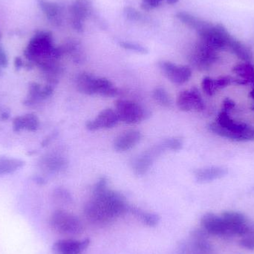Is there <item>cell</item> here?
I'll return each mask as SVG.
<instances>
[{
  "mask_svg": "<svg viewBox=\"0 0 254 254\" xmlns=\"http://www.w3.org/2000/svg\"><path fill=\"white\" fill-rule=\"evenodd\" d=\"M189 58L194 66L200 70H206L217 61L218 55L216 51L198 40L192 46Z\"/></svg>",
  "mask_w": 254,
  "mask_h": 254,
  "instance_id": "obj_7",
  "label": "cell"
},
{
  "mask_svg": "<svg viewBox=\"0 0 254 254\" xmlns=\"http://www.w3.org/2000/svg\"><path fill=\"white\" fill-rule=\"evenodd\" d=\"M40 127V121L38 118L34 114H26L16 117L13 120V129L14 131L28 130L30 131H35Z\"/></svg>",
  "mask_w": 254,
  "mask_h": 254,
  "instance_id": "obj_21",
  "label": "cell"
},
{
  "mask_svg": "<svg viewBox=\"0 0 254 254\" xmlns=\"http://www.w3.org/2000/svg\"><path fill=\"white\" fill-rule=\"evenodd\" d=\"M165 1H167L168 4H176V3H177L179 0H165Z\"/></svg>",
  "mask_w": 254,
  "mask_h": 254,
  "instance_id": "obj_39",
  "label": "cell"
},
{
  "mask_svg": "<svg viewBox=\"0 0 254 254\" xmlns=\"http://www.w3.org/2000/svg\"><path fill=\"white\" fill-rule=\"evenodd\" d=\"M197 34L199 40L216 52L228 49V43L232 37L222 24L213 25L209 22Z\"/></svg>",
  "mask_w": 254,
  "mask_h": 254,
  "instance_id": "obj_4",
  "label": "cell"
},
{
  "mask_svg": "<svg viewBox=\"0 0 254 254\" xmlns=\"http://www.w3.org/2000/svg\"><path fill=\"white\" fill-rule=\"evenodd\" d=\"M90 240L85 239L83 240L65 239L55 242L52 246L54 254H83L89 247Z\"/></svg>",
  "mask_w": 254,
  "mask_h": 254,
  "instance_id": "obj_12",
  "label": "cell"
},
{
  "mask_svg": "<svg viewBox=\"0 0 254 254\" xmlns=\"http://www.w3.org/2000/svg\"><path fill=\"white\" fill-rule=\"evenodd\" d=\"M162 144L165 149L178 151L182 149L183 143H182V140L181 139L173 137V138L167 139V140H164Z\"/></svg>",
  "mask_w": 254,
  "mask_h": 254,
  "instance_id": "obj_30",
  "label": "cell"
},
{
  "mask_svg": "<svg viewBox=\"0 0 254 254\" xmlns=\"http://www.w3.org/2000/svg\"><path fill=\"white\" fill-rule=\"evenodd\" d=\"M203 90L207 95H213V94L217 90L216 86V81L214 79L210 78V77H206L203 79L202 83H201Z\"/></svg>",
  "mask_w": 254,
  "mask_h": 254,
  "instance_id": "obj_29",
  "label": "cell"
},
{
  "mask_svg": "<svg viewBox=\"0 0 254 254\" xmlns=\"http://www.w3.org/2000/svg\"><path fill=\"white\" fill-rule=\"evenodd\" d=\"M119 122V116L116 112L112 109H106L101 112L94 120L88 122L86 127L90 131H96L101 128H113Z\"/></svg>",
  "mask_w": 254,
  "mask_h": 254,
  "instance_id": "obj_14",
  "label": "cell"
},
{
  "mask_svg": "<svg viewBox=\"0 0 254 254\" xmlns=\"http://www.w3.org/2000/svg\"><path fill=\"white\" fill-rule=\"evenodd\" d=\"M25 165V161L18 158L0 157V177L11 174Z\"/></svg>",
  "mask_w": 254,
  "mask_h": 254,
  "instance_id": "obj_24",
  "label": "cell"
},
{
  "mask_svg": "<svg viewBox=\"0 0 254 254\" xmlns=\"http://www.w3.org/2000/svg\"><path fill=\"white\" fill-rule=\"evenodd\" d=\"M50 225L55 231L65 235H78L83 231L80 219L69 212L58 210L52 213Z\"/></svg>",
  "mask_w": 254,
  "mask_h": 254,
  "instance_id": "obj_5",
  "label": "cell"
},
{
  "mask_svg": "<svg viewBox=\"0 0 254 254\" xmlns=\"http://www.w3.org/2000/svg\"><path fill=\"white\" fill-rule=\"evenodd\" d=\"M209 234L203 229H195L191 234L192 254H213V247L208 240Z\"/></svg>",
  "mask_w": 254,
  "mask_h": 254,
  "instance_id": "obj_15",
  "label": "cell"
},
{
  "mask_svg": "<svg viewBox=\"0 0 254 254\" xmlns=\"http://www.w3.org/2000/svg\"><path fill=\"white\" fill-rule=\"evenodd\" d=\"M221 216L226 225L228 237L238 236L242 237L252 230L248 223L247 218L243 213L228 210L223 212Z\"/></svg>",
  "mask_w": 254,
  "mask_h": 254,
  "instance_id": "obj_8",
  "label": "cell"
},
{
  "mask_svg": "<svg viewBox=\"0 0 254 254\" xmlns=\"http://www.w3.org/2000/svg\"><path fill=\"white\" fill-rule=\"evenodd\" d=\"M152 96L155 101L163 107H170L171 104L170 95L164 88H156L154 90Z\"/></svg>",
  "mask_w": 254,
  "mask_h": 254,
  "instance_id": "obj_27",
  "label": "cell"
},
{
  "mask_svg": "<svg viewBox=\"0 0 254 254\" xmlns=\"http://www.w3.org/2000/svg\"><path fill=\"white\" fill-rule=\"evenodd\" d=\"M240 245L243 249L254 251V231L251 230L247 234L242 237Z\"/></svg>",
  "mask_w": 254,
  "mask_h": 254,
  "instance_id": "obj_28",
  "label": "cell"
},
{
  "mask_svg": "<svg viewBox=\"0 0 254 254\" xmlns=\"http://www.w3.org/2000/svg\"><path fill=\"white\" fill-rule=\"evenodd\" d=\"M224 105H225V110H224L227 111V110L233 108V107H234V105H235V104H234L231 100L226 99L225 101V104H224Z\"/></svg>",
  "mask_w": 254,
  "mask_h": 254,
  "instance_id": "obj_37",
  "label": "cell"
},
{
  "mask_svg": "<svg viewBox=\"0 0 254 254\" xmlns=\"http://www.w3.org/2000/svg\"><path fill=\"white\" fill-rule=\"evenodd\" d=\"M228 173V171L226 168L212 167L195 170L194 174H195V179L198 182L206 183V182H212L216 179L225 177Z\"/></svg>",
  "mask_w": 254,
  "mask_h": 254,
  "instance_id": "obj_20",
  "label": "cell"
},
{
  "mask_svg": "<svg viewBox=\"0 0 254 254\" xmlns=\"http://www.w3.org/2000/svg\"><path fill=\"white\" fill-rule=\"evenodd\" d=\"M0 37H1V34H0Z\"/></svg>",
  "mask_w": 254,
  "mask_h": 254,
  "instance_id": "obj_41",
  "label": "cell"
},
{
  "mask_svg": "<svg viewBox=\"0 0 254 254\" xmlns=\"http://www.w3.org/2000/svg\"><path fill=\"white\" fill-rule=\"evenodd\" d=\"M250 95H251V97H252V98H253V99H254V88L253 90H252V92H251Z\"/></svg>",
  "mask_w": 254,
  "mask_h": 254,
  "instance_id": "obj_40",
  "label": "cell"
},
{
  "mask_svg": "<svg viewBox=\"0 0 254 254\" xmlns=\"http://www.w3.org/2000/svg\"><path fill=\"white\" fill-rule=\"evenodd\" d=\"M76 84L79 92L88 95H95L98 92L99 77L89 73H81L77 76Z\"/></svg>",
  "mask_w": 254,
  "mask_h": 254,
  "instance_id": "obj_19",
  "label": "cell"
},
{
  "mask_svg": "<svg viewBox=\"0 0 254 254\" xmlns=\"http://www.w3.org/2000/svg\"><path fill=\"white\" fill-rule=\"evenodd\" d=\"M203 229L209 235L216 237H228L226 225L222 216L213 213H207L201 219Z\"/></svg>",
  "mask_w": 254,
  "mask_h": 254,
  "instance_id": "obj_13",
  "label": "cell"
},
{
  "mask_svg": "<svg viewBox=\"0 0 254 254\" xmlns=\"http://www.w3.org/2000/svg\"><path fill=\"white\" fill-rule=\"evenodd\" d=\"M91 0H74L69 7L70 22L75 31L81 32L87 18L92 13Z\"/></svg>",
  "mask_w": 254,
  "mask_h": 254,
  "instance_id": "obj_9",
  "label": "cell"
},
{
  "mask_svg": "<svg viewBox=\"0 0 254 254\" xmlns=\"http://www.w3.org/2000/svg\"><path fill=\"white\" fill-rule=\"evenodd\" d=\"M125 14L127 19L131 21H137V22L143 20L144 17L140 12L131 7H127L125 8Z\"/></svg>",
  "mask_w": 254,
  "mask_h": 254,
  "instance_id": "obj_32",
  "label": "cell"
},
{
  "mask_svg": "<svg viewBox=\"0 0 254 254\" xmlns=\"http://www.w3.org/2000/svg\"><path fill=\"white\" fill-rule=\"evenodd\" d=\"M37 4L49 22L60 26L63 22V10L61 6L50 0H37Z\"/></svg>",
  "mask_w": 254,
  "mask_h": 254,
  "instance_id": "obj_16",
  "label": "cell"
},
{
  "mask_svg": "<svg viewBox=\"0 0 254 254\" xmlns=\"http://www.w3.org/2000/svg\"><path fill=\"white\" fill-rule=\"evenodd\" d=\"M128 211L131 212L143 225L146 226L153 228V227H156L159 223L160 217L156 213H151V212L141 210L138 207H130V206Z\"/></svg>",
  "mask_w": 254,
  "mask_h": 254,
  "instance_id": "obj_23",
  "label": "cell"
},
{
  "mask_svg": "<svg viewBox=\"0 0 254 254\" xmlns=\"http://www.w3.org/2000/svg\"><path fill=\"white\" fill-rule=\"evenodd\" d=\"M163 145L157 146L154 149H151L149 152H145L142 155H139L132 162V168L134 173L139 176L144 175L150 168L154 158L158 155L161 151L164 150Z\"/></svg>",
  "mask_w": 254,
  "mask_h": 254,
  "instance_id": "obj_17",
  "label": "cell"
},
{
  "mask_svg": "<svg viewBox=\"0 0 254 254\" xmlns=\"http://www.w3.org/2000/svg\"><path fill=\"white\" fill-rule=\"evenodd\" d=\"M160 69L168 80L176 84L186 83L192 75L190 68L187 65H179L169 61H161L158 64Z\"/></svg>",
  "mask_w": 254,
  "mask_h": 254,
  "instance_id": "obj_10",
  "label": "cell"
},
{
  "mask_svg": "<svg viewBox=\"0 0 254 254\" xmlns=\"http://www.w3.org/2000/svg\"><path fill=\"white\" fill-rule=\"evenodd\" d=\"M230 52L238 57L242 61L245 62L249 63L252 61L253 55H252V51L247 46L242 43L237 39L231 37L228 43V49Z\"/></svg>",
  "mask_w": 254,
  "mask_h": 254,
  "instance_id": "obj_22",
  "label": "cell"
},
{
  "mask_svg": "<svg viewBox=\"0 0 254 254\" xmlns=\"http://www.w3.org/2000/svg\"><path fill=\"white\" fill-rule=\"evenodd\" d=\"M116 109L119 121L127 125L140 123L149 116V112L144 107L128 100H118Z\"/></svg>",
  "mask_w": 254,
  "mask_h": 254,
  "instance_id": "obj_6",
  "label": "cell"
},
{
  "mask_svg": "<svg viewBox=\"0 0 254 254\" xmlns=\"http://www.w3.org/2000/svg\"><path fill=\"white\" fill-rule=\"evenodd\" d=\"M8 65V58L4 48L0 43V67L6 68Z\"/></svg>",
  "mask_w": 254,
  "mask_h": 254,
  "instance_id": "obj_36",
  "label": "cell"
},
{
  "mask_svg": "<svg viewBox=\"0 0 254 254\" xmlns=\"http://www.w3.org/2000/svg\"><path fill=\"white\" fill-rule=\"evenodd\" d=\"M129 206L122 194L109 189L102 177L93 190V196L85 206V214L95 225H106L125 214Z\"/></svg>",
  "mask_w": 254,
  "mask_h": 254,
  "instance_id": "obj_1",
  "label": "cell"
},
{
  "mask_svg": "<svg viewBox=\"0 0 254 254\" xmlns=\"http://www.w3.org/2000/svg\"><path fill=\"white\" fill-rule=\"evenodd\" d=\"M121 46L127 50L131 51V52H137L139 54L147 53V49L143 46H140L135 43H128V42H122L120 43Z\"/></svg>",
  "mask_w": 254,
  "mask_h": 254,
  "instance_id": "obj_33",
  "label": "cell"
},
{
  "mask_svg": "<svg viewBox=\"0 0 254 254\" xmlns=\"http://www.w3.org/2000/svg\"><path fill=\"white\" fill-rule=\"evenodd\" d=\"M176 18L187 26L195 30L196 32L202 29L208 23L207 21L203 20V19L196 17L190 13H186V12H179L176 14Z\"/></svg>",
  "mask_w": 254,
  "mask_h": 254,
  "instance_id": "obj_25",
  "label": "cell"
},
{
  "mask_svg": "<svg viewBox=\"0 0 254 254\" xmlns=\"http://www.w3.org/2000/svg\"><path fill=\"white\" fill-rule=\"evenodd\" d=\"M215 81H216V86L218 90V89L226 87L228 85L231 84L233 81L236 82V80H232V78L230 77H221L215 80Z\"/></svg>",
  "mask_w": 254,
  "mask_h": 254,
  "instance_id": "obj_35",
  "label": "cell"
},
{
  "mask_svg": "<svg viewBox=\"0 0 254 254\" xmlns=\"http://www.w3.org/2000/svg\"><path fill=\"white\" fill-rule=\"evenodd\" d=\"M46 164L49 170H58L64 167L65 162L63 158L52 157V158H48L46 160Z\"/></svg>",
  "mask_w": 254,
  "mask_h": 254,
  "instance_id": "obj_31",
  "label": "cell"
},
{
  "mask_svg": "<svg viewBox=\"0 0 254 254\" xmlns=\"http://www.w3.org/2000/svg\"><path fill=\"white\" fill-rule=\"evenodd\" d=\"M209 128L215 134L237 141L254 140V128L245 124L234 122L225 110L221 112L216 122L212 123Z\"/></svg>",
  "mask_w": 254,
  "mask_h": 254,
  "instance_id": "obj_3",
  "label": "cell"
},
{
  "mask_svg": "<svg viewBox=\"0 0 254 254\" xmlns=\"http://www.w3.org/2000/svg\"><path fill=\"white\" fill-rule=\"evenodd\" d=\"M63 54V48L55 46L52 33L45 30L37 31L24 51L27 60L48 71H57Z\"/></svg>",
  "mask_w": 254,
  "mask_h": 254,
  "instance_id": "obj_2",
  "label": "cell"
},
{
  "mask_svg": "<svg viewBox=\"0 0 254 254\" xmlns=\"http://www.w3.org/2000/svg\"><path fill=\"white\" fill-rule=\"evenodd\" d=\"M22 61L20 58H16V61H15V66L16 68H19V67L22 66Z\"/></svg>",
  "mask_w": 254,
  "mask_h": 254,
  "instance_id": "obj_38",
  "label": "cell"
},
{
  "mask_svg": "<svg viewBox=\"0 0 254 254\" xmlns=\"http://www.w3.org/2000/svg\"><path fill=\"white\" fill-rule=\"evenodd\" d=\"M164 0H141V8L143 10H152L161 5Z\"/></svg>",
  "mask_w": 254,
  "mask_h": 254,
  "instance_id": "obj_34",
  "label": "cell"
},
{
  "mask_svg": "<svg viewBox=\"0 0 254 254\" xmlns=\"http://www.w3.org/2000/svg\"><path fill=\"white\" fill-rule=\"evenodd\" d=\"M236 74L242 77L243 80L253 83L254 82V67L250 63L245 62L236 65L234 68Z\"/></svg>",
  "mask_w": 254,
  "mask_h": 254,
  "instance_id": "obj_26",
  "label": "cell"
},
{
  "mask_svg": "<svg viewBox=\"0 0 254 254\" xmlns=\"http://www.w3.org/2000/svg\"><path fill=\"white\" fill-rule=\"evenodd\" d=\"M141 139V134L137 130H127L119 134L114 142V147L119 152H125L135 146Z\"/></svg>",
  "mask_w": 254,
  "mask_h": 254,
  "instance_id": "obj_18",
  "label": "cell"
},
{
  "mask_svg": "<svg viewBox=\"0 0 254 254\" xmlns=\"http://www.w3.org/2000/svg\"><path fill=\"white\" fill-rule=\"evenodd\" d=\"M177 106L184 112H200L204 108V101L196 88L181 92L177 98Z\"/></svg>",
  "mask_w": 254,
  "mask_h": 254,
  "instance_id": "obj_11",
  "label": "cell"
}]
</instances>
